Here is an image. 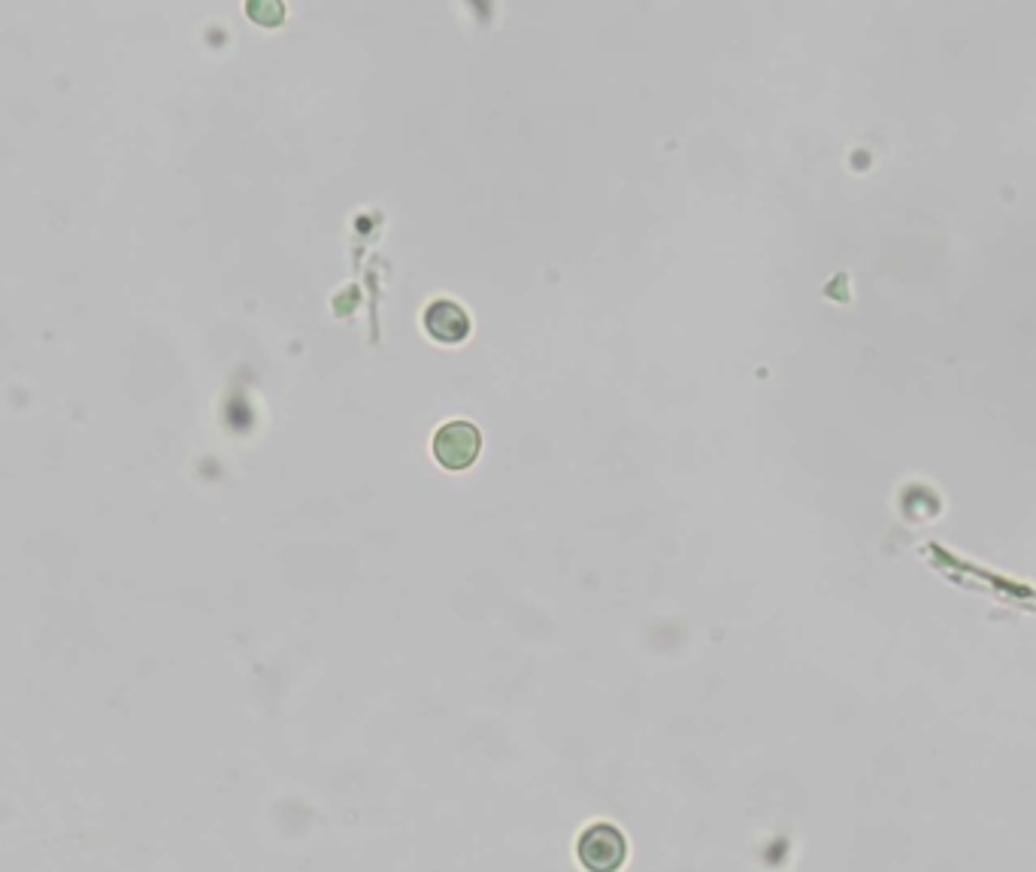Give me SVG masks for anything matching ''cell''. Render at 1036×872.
Segmentation results:
<instances>
[{"mask_svg": "<svg viewBox=\"0 0 1036 872\" xmlns=\"http://www.w3.org/2000/svg\"><path fill=\"white\" fill-rule=\"evenodd\" d=\"M482 446V436L470 421H449L434 436V455L446 470H467Z\"/></svg>", "mask_w": 1036, "mask_h": 872, "instance_id": "cell-1", "label": "cell"}, {"mask_svg": "<svg viewBox=\"0 0 1036 872\" xmlns=\"http://www.w3.org/2000/svg\"><path fill=\"white\" fill-rule=\"evenodd\" d=\"M425 327L437 343H461L470 334V315L455 300H434L425 309Z\"/></svg>", "mask_w": 1036, "mask_h": 872, "instance_id": "cell-2", "label": "cell"}, {"mask_svg": "<svg viewBox=\"0 0 1036 872\" xmlns=\"http://www.w3.org/2000/svg\"><path fill=\"white\" fill-rule=\"evenodd\" d=\"M582 863L594 872H612L621 857H625V842H621V836L612 830V827H594L585 833L582 839Z\"/></svg>", "mask_w": 1036, "mask_h": 872, "instance_id": "cell-3", "label": "cell"}]
</instances>
